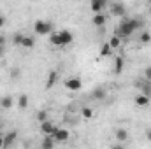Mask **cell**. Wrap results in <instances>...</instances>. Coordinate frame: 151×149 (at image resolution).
<instances>
[{
	"instance_id": "12",
	"label": "cell",
	"mask_w": 151,
	"mask_h": 149,
	"mask_svg": "<svg viewBox=\"0 0 151 149\" xmlns=\"http://www.w3.org/2000/svg\"><path fill=\"white\" fill-rule=\"evenodd\" d=\"M114 139L118 140V144H123L125 140H128V132H127L125 128H121V126H119V128H116V130H114Z\"/></svg>"
},
{
	"instance_id": "10",
	"label": "cell",
	"mask_w": 151,
	"mask_h": 149,
	"mask_svg": "<svg viewBox=\"0 0 151 149\" xmlns=\"http://www.w3.org/2000/svg\"><path fill=\"white\" fill-rule=\"evenodd\" d=\"M16 139H18V132H16V130L7 132V133L4 135V149H9L14 142H16Z\"/></svg>"
},
{
	"instance_id": "25",
	"label": "cell",
	"mask_w": 151,
	"mask_h": 149,
	"mask_svg": "<svg viewBox=\"0 0 151 149\" xmlns=\"http://www.w3.org/2000/svg\"><path fill=\"white\" fill-rule=\"evenodd\" d=\"M23 40H25V35H23V34H19V32H16V34L12 35V44H14V46H21V44H23Z\"/></svg>"
},
{
	"instance_id": "21",
	"label": "cell",
	"mask_w": 151,
	"mask_h": 149,
	"mask_svg": "<svg viewBox=\"0 0 151 149\" xmlns=\"http://www.w3.org/2000/svg\"><path fill=\"white\" fill-rule=\"evenodd\" d=\"M139 42H141V44H150L151 42V34L148 32V30H142V32H141V35H139Z\"/></svg>"
},
{
	"instance_id": "9",
	"label": "cell",
	"mask_w": 151,
	"mask_h": 149,
	"mask_svg": "<svg viewBox=\"0 0 151 149\" xmlns=\"http://www.w3.org/2000/svg\"><path fill=\"white\" fill-rule=\"evenodd\" d=\"M58 35H60V40H62V47H65V46L74 42V34L69 32V30H60Z\"/></svg>"
},
{
	"instance_id": "22",
	"label": "cell",
	"mask_w": 151,
	"mask_h": 149,
	"mask_svg": "<svg viewBox=\"0 0 151 149\" xmlns=\"http://www.w3.org/2000/svg\"><path fill=\"white\" fill-rule=\"evenodd\" d=\"M111 53H113L111 46H109L107 42H104V44H102V47H100V56H102V58H106V56H111Z\"/></svg>"
},
{
	"instance_id": "11",
	"label": "cell",
	"mask_w": 151,
	"mask_h": 149,
	"mask_svg": "<svg viewBox=\"0 0 151 149\" xmlns=\"http://www.w3.org/2000/svg\"><path fill=\"white\" fill-rule=\"evenodd\" d=\"M107 97V90L104 86H97L93 91H91V98L93 100H104Z\"/></svg>"
},
{
	"instance_id": "1",
	"label": "cell",
	"mask_w": 151,
	"mask_h": 149,
	"mask_svg": "<svg viewBox=\"0 0 151 149\" xmlns=\"http://www.w3.org/2000/svg\"><path fill=\"white\" fill-rule=\"evenodd\" d=\"M142 19L141 18H125L119 25H118V28H116V32H114V35L116 37H130L135 30H139V28H142Z\"/></svg>"
},
{
	"instance_id": "5",
	"label": "cell",
	"mask_w": 151,
	"mask_h": 149,
	"mask_svg": "<svg viewBox=\"0 0 151 149\" xmlns=\"http://www.w3.org/2000/svg\"><path fill=\"white\" fill-rule=\"evenodd\" d=\"M109 9H111V14H113V16H119V18H123V16L127 14V7H125L123 2H114V4L109 5Z\"/></svg>"
},
{
	"instance_id": "2",
	"label": "cell",
	"mask_w": 151,
	"mask_h": 149,
	"mask_svg": "<svg viewBox=\"0 0 151 149\" xmlns=\"http://www.w3.org/2000/svg\"><path fill=\"white\" fill-rule=\"evenodd\" d=\"M34 32L37 35H47L53 34V23L51 21H44V19H37L34 23Z\"/></svg>"
},
{
	"instance_id": "27",
	"label": "cell",
	"mask_w": 151,
	"mask_h": 149,
	"mask_svg": "<svg viewBox=\"0 0 151 149\" xmlns=\"http://www.w3.org/2000/svg\"><path fill=\"white\" fill-rule=\"evenodd\" d=\"M37 119H39V123L47 121V111H39L37 112Z\"/></svg>"
},
{
	"instance_id": "6",
	"label": "cell",
	"mask_w": 151,
	"mask_h": 149,
	"mask_svg": "<svg viewBox=\"0 0 151 149\" xmlns=\"http://www.w3.org/2000/svg\"><path fill=\"white\" fill-rule=\"evenodd\" d=\"M53 139H55V142H67L69 139H70V133H69V130H65V128H56V132L53 133Z\"/></svg>"
},
{
	"instance_id": "33",
	"label": "cell",
	"mask_w": 151,
	"mask_h": 149,
	"mask_svg": "<svg viewBox=\"0 0 151 149\" xmlns=\"http://www.w3.org/2000/svg\"><path fill=\"white\" fill-rule=\"evenodd\" d=\"M111 149H127V148H125L123 144H114V146H113Z\"/></svg>"
},
{
	"instance_id": "18",
	"label": "cell",
	"mask_w": 151,
	"mask_h": 149,
	"mask_svg": "<svg viewBox=\"0 0 151 149\" xmlns=\"http://www.w3.org/2000/svg\"><path fill=\"white\" fill-rule=\"evenodd\" d=\"M34 46H35V39L30 37V35H25V40H23L21 47H25V49H34Z\"/></svg>"
},
{
	"instance_id": "13",
	"label": "cell",
	"mask_w": 151,
	"mask_h": 149,
	"mask_svg": "<svg viewBox=\"0 0 151 149\" xmlns=\"http://www.w3.org/2000/svg\"><path fill=\"white\" fill-rule=\"evenodd\" d=\"M56 79H58L56 70H51V72L47 74V79H46V90H51V88L56 84Z\"/></svg>"
},
{
	"instance_id": "19",
	"label": "cell",
	"mask_w": 151,
	"mask_h": 149,
	"mask_svg": "<svg viewBox=\"0 0 151 149\" xmlns=\"http://www.w3.org/2000/svg\"><path fill=\"white\" fill-rule=\"evenodd\" d=\"M0 107L2 109H11L12 107V97H9V95L7 97H2L0 98Z\"/></svg>"
},
{
	"instance_id": "23",
	"label": "cell",
	"mask_w": 151,
	"mask_h": 149,
	"mask_svg": "<svg viewBox=\"0 0 151 149\" xmlns=\"http://www.w3.org/2000/svg\"><path fill=\"white\" fill-rule=\"evenodd\" d=\"M107 44H109V46H111V49H118V47H119V46H121V39L119 37H116V35H113V37L109 39V42H107Z\"/></svg>"
},
{
	"instance_id": "28",
	"label": "cell",
	"mask_w": 151,
	"mask_h": 149,
	"mask_svg": "<svg viewBox=\"0 0 151 149\" xmlns=\"http://www.w3.org/2000/svg\"><path fill=\"white\" fill-rule=\"evenodd\" d=\"M144 79H146V82H151V65L144 69Z\"/></svg>"
},
{
	"instance_id": "3",
	"label": "cell",
	"mask_w": 151,
	"mask_h": 149,
	"mask_svg": "<svg viewBox=\"0 0 151 149\" xmlns=\"http://www.w3.org/2000/svg\"><path fill=\"white\" fill-rule=\"evenodd\" d=\"M63 86H65L69 91H79V90L83 88V81H81L79 77H69V79H65Z\"/></svg>"
},
{
	"instance_id": "15",
	"label": "cell",
	"mask_w": 151,
	"mask_h": 149,
	"mask_svg": "<svg viewBox=\"0 0 151 149\" xmlns=\"http://www.w3.org/2000/svg\"><path fill=\"white\" fill-rule=\"evenodd\" d=\"M55 139L53 137H44L40 140V149H55Z\"/></svg>"
},
{
	"instance_id": "17",
	"label": "cell",
	"mask_w": 151,
	"mask_h": 149,
	"mask_svg": "<svg viewBox=\"0 0 151 149\" xmlns=\"http://www.w3.org/2000/svg\"><path fill=\"white\" fill-rule=\"evenodd\" d=\"M139 88H141V95L151 98V82H139Z\"/></svg>"
},
{
	"instance_id": "24",
	"label": "cell",
	"mask_w": 151,
	"mask_h": 149,
	"mask_svg": "<svg viewBox=\"0 0 151 149\" xmlns=\"http://www.w3.org/2000/svg\"><path fill=\"white\" fill-rule=\"evenodd\" d=\"M18 107H19V109H27V107H28V97H27V95H19V98H18Z\"/></svg>"
},
{
	"instance_id": "32",
	"label": "cell",
	"mask_w": 151,
	"mask_h": 149,
	"mask_svg": "<svg viewBox=\"0 0 151 149\" xmlns=\"http://www.w3.org/2000/svg\"><path fill=\"white\" fill-rule=\"evenodd\" d=\"M0 47H5V37L0 35Z\"/></svg>"
},
{
	"instance_id": "14",
	"label": "cell",
	"mask_w": 151,
	"mask_h": 149,
	"mask_svg": "<svg viewBox=\"0 0 151 149\" xmlns=\"http://www.w3.org/2000/svg\"><path fill=\"white\" fill-rule=\"evenodd\" d=\"M123 69H125V60L121 58V56H116L114 58V74H121L123 72Z\"/></svg>"
},
{
	"instance_id": "35",
	"label": "cell",
	"mask_w": 151,
	"mask_h": 149,
	"mask_svg": "<svg viewBox=\"0 0 151 149\" xmlns=\"http://www.w3.org/2000/svg\"><path fill=\"white\" fill-rule=\"evenodd\" d=\"M4 54H5V47H0V58H2Z\"/></svg>"
},
{
	"instance_id": "8",
	"label": "cell",
	"mask_w": 151,
	"mask_h": 149,
	"mask_svg": "<svg viewBox=\"0 0 151 149\" xmlns=\"http://www.w3.org/2000/svg\"><path fill=\"white\" fill-rule=\"evenodd\" d=\"M106 23H107V14H104V12H100V14H93V18H91V25H93V27H97V28H104Z\"/></svg>"
},
{
	"instance_id": "31",
	"label": "cell",
	"mask_w": 151,
	"mask_h": 149,
	"mask_svg": "<svg viewBox=\"0 0 151 149\" xmlns=\"http://www.w3.org/2000/svg\"><path fill=\"white\" fill-rule=\"evenodd\" d=\"M146 140H148V142H151V128H148V130H146Z\"/></svg>"
},
{
	"instance_id": "36",
	"label": "cell",
	"mask_w": 151,
	"mask_h": 149,
	"mask_svg": "<svg viewBox=\"0 0 151 149\" xmlns=\"http://www.w3.org/2000/svg\"><path fill=\"white\" fill-rule=\"evenodd\" d=\"M148 14L151 16V4H150V7H148Z\"/></svg>"
},
{
	"instance_id": "20",
	"label": "cell",
	"mask_w": 151,
	"mask_h": 149,
	"mask_svg": "<svg viewBox=\"0 0 151 149\" xmlns=\"http://www.w3.org/2000/svg\"><path fill=\"white\" fill-rule=\"evenodd\" d=\"M49 42H51V46H55V47H62V40H60L58 32H53V34L49 35Z\"/></svg>"
},
{
	"instance_id": "37",
	"label": "cell",
	"mask_w": 151,
	"mask_h": 149,
	"mask_svg": "<svg viewBox=\"0 0 151 149\" xmlns=\"http://www.w3.org/2000/svg\"><path fill=\"white\" fill-rule=\"evenodd\" d=\"M0 132H2V123H0Z\"/></svg>"
},
{
	"instance_id": "7",
	"label": "cell",
	"mask_w": 151,
	"mask_h": 149,
	"mask_svg": "<svg viewBox=\"0 0 151 149\" xmlns=\"http://www.w3.org/2000/svg\"><path fill=\"white\" fill-rule=\"evenodd\" d=\"M106 7H107V2H106V0H93V2L90 4V11H91L93 14H100V12H104Z\"/></svg>"
},
{
	"instance_id": "16",
	"label": "cell",
	"mask_w": 151,
	"mask_h": 149,
	"mask_svg": "<svg viewBox=\"0 0 151 149\" xmlns=\"http://www.w3.org/2000/svg\"><path fill=\"white\" fill-rule=\"evenodd\" d=\"M134 102H135V105H139V107H148V105H150V98L144 97V95H141V93L134 98Z\"/></svg>"
},
{
	"instance_id": "4",
	"label": "cell",
	"mask_w": 151,
	"mask_h": 149,
	"mask_svg": "<svg viewBox=\"0 0 151 149\" xmlns=\"http://www.w3.org/2000/svg\"><path fill=\"white\" fill-rule=\"evenodd\" d=\"M56 125L55 123H51L49 119L47 121H44V123H40V132L44 133V137H53V133L56 132Z\"/></svg>"
},
{
	"instance_id": "29",
	"label": "cell",
	"mask_w": 151,
	"mask_h": 149,
	"mask_svg": "<svg viewBox=\"0 0 151 149\" xmlns=\"http://www.w3.org/2000/svg\"><path fill=\"white\" fill-rule=\"evenodd\" d=\"M11 77H12V79L21 77V70H19V69H12V70H11Z\"/></svg>"
},
{
	"instance_id": "30",
	"label": "cell",
	"mask_w": 151,
	"mask_h": 149,
	"mask_svg": "<svg viewBox=\"0 0 151 149\" xmlns=\"http://www.w3.org/2000/svg\"><path fill=\"white\" fill-rule=\"evenodd\" d=\"M5 23H7L5 16H4V14H0V28H2V27H5Z\"/></svg>"
},
{
	"instance_id": "26",
	"label": "cell",
	"mask_w": 151,
	"mask_h": 149,
	"mask_svg": "<svg viewBox=\"0 0 151 149\" xmlns=\"http://www.w3.org/2000/svg\"><path fill=\"white\" fill-rule=\"evenodd\" d=\"M81 116H83L84 119H91V117H93V109H91V107H83V109H81Z\"/></svg>"
},
{
	"instance_id": "34",
	"label": "cell",
	"mask_w": 151,
	"mask_h": 149,
	"mask_svg": "<svg viewBox=\"0 0 151 149\" xmlns=\"http://www.w3.org/2000/svg\"><path fill=\"white\" fill-rule=\"evenodd\" d=\"M0 149H4V135L0 133Z\"/></svg>"
}]
</instances>
